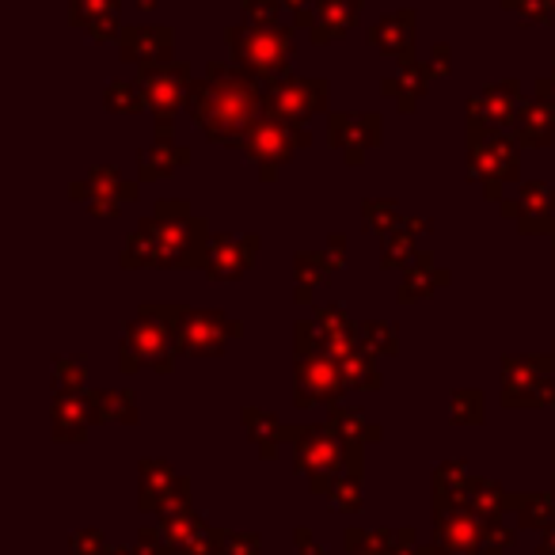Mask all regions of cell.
Segmentation results:
<instances>
[{
	"mask_svg": "<svg viewBox=\"0 0 555 555\" xmlns=\"http://www.w3.org/2000/svg\"><path fill=\"white\" fill-rule=\"evenodd\" d=\"M186 111H191V118L202 126V133L209 141L240 149L247 133H251V126L267 115L262 111V80H255L240 65L209 62L206 77L191 85Z\"/></svg>",
	"mask_w": 555,
	"mask_h": 555,
	"instance_id": "obj_1",
	"label": "cell"
},
{
	"mask_svg": "<svg viewBox=\"0 0 555 555\" xmlns=\"http://www.w3.org/2000/svg\"><path fill=\"white\" fill-rule=\"evenodd\" d=\"M149 224V236L156 247V267L176 270V267H202L209 244V224L191 214L183 198H164L156 202L153 217H141Z\"/></svg>",
	"mask_w": 555,
	"mask_h": 555,
	"instance_id": "obj_2",
	"label": "cell"
},
{
	"mask_svg": "<svg viewBox=\"0 0 555 555\" xmlns=\"http://www.w3.org/2000/svg\"><path fill=\"white\" fill-rule=\"evenodd\" d=\"M145 312L160 317L171 327V339H176L179 354L191 358H217L224 354L232 339H236L244 327L232 317L217 309H191V305H141Z\"/></svg>",
	"mask_w": 555,
	"mask_h": 555,
	"instance_id": "obj_3",
	"label": "cell"
},
{
	"mask_svg": "<svg viewBox=\"0 0 555 555\" xmlns=\"http://www.w3.org/2000/svg\"><path fill=\"white\" fill-rule=\"evenodd\" d=\"M286 441H294V468L309 479L317 494H332L343 472L362 476V461L350 456L332 426H286Z\"/></svg>",
	"mask_w": 555,
	"mask_h": 555,
	"instance_id": "obj_4",
	"label": "cell"
},
{
	"mask_svg": "<svg viewBox=\"0 0 555 555\" xmlns=\"http://www.w3.org/2000/svg\"><path fill=\"white\" fill-rule=\"evenodd\" d=\"M294 31L297 27L274 24V27H229V50L232 65L251 73L255 80L270 85V80L286 77L289 57H294Z\"/></svg>",
	"mask_w": 555,
	"mask_h": 555,
	"instance_id": "obj_5",
	"label": "cell"
},
{
	"mask_svg": "<svg viewBox=\"0 0 555 555\" xmlns=\"http://www.w3.org/2000/svg\"><path fill=\"white\" fill-rule=\"evenodd\" d=\"M468 176L483 186L491 202H506L502 191L517 183L521 176V156L517 141L506 130H487V126H468Z\"/></svg>",
	"mask_w": 555,
	"mask_h": 555,
	"instance_id": "obj_6",
	"label": "cell"
},
{
	"mask_svg": "<svg viewBox=\"0 0 555 555\" xmlns=\"http://www.w3.org/2000/svg\"><path fill=\"white\" fill-rule=\"evenodd\" d=\"M176 339H171V327L160 317L141 309L130 324L122 327V343H118V365L126 373L156 370L171 373L176 370Z\"/></svg>",
	"mask_w": 555,
	"mask_h": 555,
	"instance_id": "obj_7",
	"label": "cell"
},
{
	"mask_svg": "<svg viewBox=\"0 0 555 555\" xmlns=\"http://www.w3.org/2000/svg\"><path fill=\"white\" fill-rule=\"evenodd\" d=\"M138 85L145 95V107L156 115V141H171V118L191 103V65L186 62H164L138 69Z\"/></svg>",
	"mask_w": 555,
	"mask_h": 555,
	"instance_id": "obj_8",
	"label": "cell"
},
{
	"mask_svg": "<svg viewBox=\"0 0 555 555\" xmlns=\"http://www.w3.org/2000/svg\"><path fill=\"white\" fill-rule=\"evenodd\" d=\"M332 100V85L320 77H278L262 85V111L267 118L289 126H309V118L324 115Z\"/></svg>",
	"mask_w": 555,
	"mask_h": 555,
	"instance_id": "obj_9",
	"label": "cell"
},
{
	"mask_svg": "<svg viewBox=\"0 0 555 555\" xmlns=\"http://www.w3.org/2000/svg\"><path fill=\"white\" fill-rule=\"evenodd\" d=\"M555 354L502 358V403L506 408H555Z\"/></svg>",
	"mask_w": 555,
	"mask_h": 555,
	"instance_id": "obj_10",
	"label": "cell"
},
{
	"mask_svg": "<svg viewBox=\"0 0 555 555\" xmlns=\"http://www.w3.org/2000/svg\"><path fill=\"white\" fill-rule=\"evenodd\" d=\"M312 145V133L309 126H289V122H278V118L262 115L259 122L251 126V133L244 138V156L251 164H259V179L270 183L278 176V168L286 160H294L301 149Z\"/></svg>",
	"mask_w": 555,
	"mask_h": 555,
	"instance_id": "obj_11",
	"label": "cell"
},
{
	"mask_svg": "<svg viewBox=\"0 0 555 555\" xmlns=\"http://www.w3.org/2000/svg\"><path fill=\"white\" fill-rule=\"evenodd\" d=\"M141 483H138V506L145 514H176V509L191 506V479L179 476L168 461H141Z\"/></svg>",
	"mask_w": 555,
	"mask_h": 555,
	"instance_id": "obj_12",
	"label": "cell"
},
{
	"mask_svg": "<svg viewBox=\"0 0 555 555\" xmlns=\"http://www.w3.org/2000/svg\"><path fill=\"white\" fill-rule=\"evenodd\" d=\"M385 118L377 111H339L327 115V141L332 149H339L347 164H362L370 149H377L385 141Z\"/></svg>",
	"mask_w": 555,
	"mask_h": 555,
	"instance_id": "obj_13",
	"label": "cell"
},
{
	"mask_svg": "<svg viewBox=\"0 0 555 555\" xmlns=\"http://www.w3.org/2000/svg\"><path fill=\"white\" fill-rule=\"evenodd\" d=\"M73 198L85 202V209L92 217H100V221H111V217H118V209H122V202H133L138 198V183H130V179H122L115 168H107V164H100V168L88 171V179H80V183H73Z\"/></svg>",
	"mask_w": 555,
	"mask_h": 555,
	"instance_id": "obj_14",
	"label": "cell"
},
{
	"mask_svg": "<svg viewBox=\"0 0 555 555\" xmlns=\"http://www.w3.org/2000/svg\"><path fill=\"white\" fill-rule=\"evenodd\" d=\"M262 240L255 232L247 236H236V232H214L206 244V259H202V270H206L209 282H236L247 270L255 267V255H259Z\"/></svg>",
	"mask_w": 555,
	"mask_h": 555,
	"instance_id": "obj_15",
	"label": "cell"
},
{
	"mask_svg": "<svg viewBox=\"0 0 555 555\" xmlns=\"http://www.w3.org/2000/svg\"><path fill=\"white\" fill-rule=\"evenodd\" d=\"M525 107V88L521 80H499V85L483 88L476 100L468 103V126H487V130H514L517 115Z\"/></svg>",
	"mask_w": 555,
	"mask_h": 555,
	"instance_id": "obj_16",
	"label": "cell"
},
{
	"mask_svg": "<svg viewBox=\"0 0 555 555\" xmlns=\"http://www.w3.org/2000/svg\"><path fill=\"white\" fill-rule=\"evenodd\" d=\"M343 370L332 354H309L297 358V380L294 396L297 408H312V403H335L343 396Z\"/></svg>",
	"mask_w": 555,
	"mask_h": 555,
	"instance_id": "obj_17",
	"label": "cell"
},
{
	"mask_svg": "<svg viewBox=\"0 0 555 555\" xmlns=\"http://www.w3.org/2000/svg\"><path fill=\"white\" fill-rule=\"evenodd\" d=\"M354 20H358V0H312L309 9L294 12V27L297 31L305 27L317 47L347 39Z\"/></svg>",
	"mask_w": 555,
	"mask_h": 555,
	"instance_id": "obj_18",
	"label": "cell"
},
{
	"mask_svg": "<svg viewBox=\"0 0 555 555\" xmlns=\"http://www.w3.org/2000/svg\"><path fill=\"white\" fill-rule=\"evenodd\" d=\"M517 145L547 149L555 141V77L537 80V95H529L514 122Z\"/></svg>",
	"mask_w": 555,
	"mask_h": 555,
	"instance_id": "obj_19",
	"label": "cell"
},
{
	"mask_svg": "<svg viewBox=\"0 0 555 555\" xmlns=\"http://www.w3.org/2000/svg\"><path fill=\"white\" fill-rule=\"evenodd\" d=\"M502 214L509 221H517V229L525 236H544V232H555V194L547 183H525L517 191V198L499 202Z\"/></svg>",
	"mask_w": 555,
	"mask_h": 555,
	"instance_id": "obj_20",
	"label": "cell"
},
{
	"mask_svg": "<svg viewBox=\"0 0 555 555\" xmlns=\"http://www.w3.org/2000/svg\"><path fill=\"white\" fill-rule=\"evenodd\" d=\"M118 54L122 62L138 65V69H149V65H164L171 62V47H176V35L171 27H149V24H133L118 31Z\"/></svg>",
	"mask_w": 555,
	"mask_h": 555,
	"instance_id": "obj_21",
	"label": "cell"
},
{
	"mask_svg": "<svg viewBox=\"0 0 555 555\" xmlns=\"http://www.w3.org/2000/svg\"><path fill=\"white\" fill-rule=\"evenodd\" d=\"M434 537L446 547V555H479L483 544V521L468 506L434 509Z\"/></svg>",
	"mask_w": 555,
	"mask_h": 555,
	"instance_id": "obj_22",
	"label": "cell"
},
{
	"mask_svg": "<svg viewBox=\"0 0 555 555\" xmlns=\"http://www.w3.org/2000/svg\"><path fill=\"white\" fill-rule=\"evenodd\" d=\"M370 42H373V50H380L385 57L411 62V54H415V12L400 9V12L380 16L377 24L370 27Z\"/></svg>",
	"mask_w": 555,
	"mask_h": 555,
	"instance_id": "obj_23",
	"label": "cell"
},
{
	"mask_svg": "<svg viewBox=\"0 0 555 555\" xmlns=\"http://www.w3.org/2000/svg\"><path fill=\"white\" fill-rule=\"evenodd\" d=\"M50 418H54V438L57 441H85L88 430H92L100 418H95V408H92V396L85 392H73V396H54V411H50Z\"/></svg>",
	"mask_w": 555,
	"mask_h": 555,
	"instance_id": "obj_24",
	"label": "cell"
},
{
	"mask_svg": "<svg viewBox=\"0 0 555 555\" xmlns=\"http://www.w3.org/2000/svg\"><path fill=\"white\" fill-rule=\"evenodd\" d=\"M430 77L434 69L423 62H403L400 69H396V77H385L380 80V92L388 95V100H396V107L403 111V115H411V111L418 107V100L426 95V88H430Z\"/></svg>",
	"mask_w": 555,
	"mask_h": 555,
	"instance_id": "obj_25",
	"label": "cell"
},
{
	"mask_svg": "<svg viewBox=\"0 0 555 555\" xmlns=\"http://www.w3.org/2000/svg\"><path fill=\"white\" fill-rule=\"evenodd\" d=\"M317 320H320V332H324V350L335 358V362H343V358H350L354 350H362L358 327L350 324L347 309H343L339 301H327L324 309L317 312Z\"/></svg>",
	"mask_w": 555,
	"mask_h": 555,
	"instance_id": "obj_26",
	"label": "cell"
},
{
	"mask_svg": "<svg viewBox=\"0 0 555 555\" xmlns=\"http://www.w3.org/2000/svg\"><path fill=\"white\" fill-rule=\"evenodd\" d=\"M449 270L438 267V259H434L430 251H418V259L411 262L408 270H403L400 278V301L403 305H415V301H426V297L434 294V289L449 286Z\"/></svg>",
	"mask_w": 555,
	"mask_h": 555,
	"instance_id": "obj_27",
	"label": "cell"
},
{
	"mask_svg": "<svg viewBox=\"0 0 555 555\" xmlns=\"http://www.w3.org/2000/svg\"><path fill=\"white\" fill-rule=\"evenodd\" d=\"M191 164V149L176 145V141H153L149 149H141L138 156V179L141 183H156V179L176 176L179 168Z\"/></svg>",
	"mask_w": 555,
	"mask_h": 555,
	"instance_id": "obj_28",
	"label": "cell"
},
{
	"mask_svg": "<svg viewBox=\"0 0 555 555\" xmlns=\"http://www.w3.org/2000/svg\"><path fill=\"white\" fill-rule=\"evenodd\" d=\"M73 24L95 42H118V0H73Z\"/></svg>",
	"mask_w": 555,
	"mask_h": 555,
	"instance_id": "obj_29",
	"label": "cell"
},
{
	"mask_svg": "<svg viewBox=\"0 0 555 555\" xmlns=\"http://www.w3.org/2000/svg\"><path fill=\"white\" fill-rule=\"evenodd\" d=\"M327 426H332L335 438H339L343 446L350 449V456H358V461H362V449H365V446L380 441V426L365 423V415H358V411L343 408V403H332V415H327Z\"/></svg>",
	"mask_w": 555,
	"mask_h": 555,
	"instance_id": "obj_30",
	"label": "cell"
},
{
	"mask_svg": "<svg viewBox=\"0 0 555 555\" xmlns=\"http://www.w3.org/2000/svg\"><path fill=\"white\" fill-rule=\"evenodd\" d=\"M468 494H472V476L464 468V461H449L434 472V509L468 506Z\"/></svg>",
	"mask_w": 555,
	"mask_h": 555,
	"instance_id": "obj_31",
	"label": "cell"
},
{
	"mask_svg": "<svg viewBox=\"0 0 555 555\" xmlns=\"http://www.w3.org/2000/svg\"><path fill=\"white\" fill-rule=\"evenodd\" d=\"M240 418H244V430H247V438H251V446L259 449V456H274L278 441L286 438V426L278 423L270 411H259V408H247Z\"/></svg>",
	"mask_w": 555,
	"mask_h": 555,
	"instance_id": "obj_32",
	"label": "cell"
},
{
	"mask_svg": "<svg viewBox=\"0 0 555 555\" xmlns=\"http://www.w3.org/2000/svg\"><path fill=\"white\" fill-rule=\"evenodd\" d=\"M509 514L521 529H552L555 525V499L552 494H509Z\"/></svg>",
	"mask_w": 555,
	"mask_h": 555,
	"instance_id": "obj_33",
	"label": "cell"
},
{
	"mask_svg": "<svg viewBox=\"0 0 555 555\" xmlns=\"http://www.w3.org/2000/svg\"><path fill=\"white\" fill-rule=\"evenodd\" d=\"M92 408H95V418L100 423H118V426H133L138 423V400L133 392H118V388H100L92 392Z\"/></svg>",
	"mask_w": 555,
	"mask_h": 555,
	"instance_id": "obj_34",
	"label": "cell"
},
{
	"mask_svg": "<svg viewBox=\"0 0 555 555\" xmlns=\"http://www.w3.org/2000/svg\"><path fill=\"white\" fill-rule=\"evenodd\" d=\"M294 274H297V289H294V301L297 305H309L312 301V289L332 274V262L327 255L320 251H297L294 255Z\"/></svg>",
	"mask_w": 555,
	"mask_h": 555,
	"instance_id": "obj_35",
	"label": "cell"
},
{
	"mask_svg": "<svg viewBox=\"0 0 555 555\" xmlns=\"http://www.w3.org/2000/svg\"><path fill=\"white\" fill-rule=\"evenodd\" d=\"M468 509L479 517V521H499V517L509 509V494L502 491L494 479H472Z\"/></svg>",
	"mask_w": 555,
	"mask_h": 555,
	"instance_id": "obj_36",
	"label": "cell"
},
{
	"mask_svg": "<svg viewBox=\"0 0 555 555\" xmlns=\"http://www.w3.org/2000/svg\"><path fill=\"white\" fill-rule=\"evenodd\" d=\"M339 370H343V385L347 388H358V392H377L380 388L377 358H373L370 350H354L350 358H343Z\"/></svg>",
	"mask_w": 555,
	"mask_h": 555,
	"instance_id": "obj_37",
	"label": "cell"
},
{
	"mask_svg": "<svg viewBox=\"0 0 555 555\" xmlns=\"http://www.w3.org/2000/svg\"><path fill=\"white\" fill-rule=\"evenodd\" d=\"M358 339H362V350H370L373 358L400 354V327L388 324V320H365V324H358Z\"/></svg>",
	"mask_w": 555,
	"mask_h": 555,
	"instance_id": "obj_38",
	"label": "cell"
},
{
	"mask_svg": "<svg viewBox=\"0 0 555 555\" xmlns=\"http://www.w3.org/2000/svg\"><path fill=\"white\" fill-rule=\"evenodd\" d=\"M160 529L168 532V540L176 544V552H186V547H191L194 540H198L202 532L209 529V525L202 521V517L194 514L191 506H183V509H176V514H164Z\"/></svg>",
	"mask_w": 555,
	"mask_h": 555,
	"instance_id": "obj_39",
	"label": "cell"
},
{
	"mask_svg": "<svg viewBox=\"0 0 555 555\" xmlns=\"http://www.w3.org/2000/svg\"><path fill=\"white\" fill-rule=\"evenodd\" d=\"M380 267L385 270H408L411 262L418 259V247H415V232L411 229H396L392 236L380 240Z\"/></svg>",
	"mask_w": 555,
	"mask_h": 555,
	"instance_id": "obj_40",
	"label": "cell"
},
{
	"mask_svg": "<svg viewBox=\"0 0 555 555\" xmlns=\"http://www.w3.org/2000/svg\"><path fill=\"white\" fill-rule=\"evenodd\" d=\"M103 107H107L111 115H141V111H145L141 85H133V80H111V85L103 88Z\"/></svg>",
	"mask_w": 555,
	"mask_h": 555,
	"instance_id": "obj_41",
	"label": "cell"
},
{
	"mask_svg": "<svg viewBox=\"0 0 555 555\" xmlns=\"http://www.w3.org/2000/svg\"><path fill=\"white\" fill-rule=\"evenodd\" d=\"M362 221H365V229L377 232V236L385 240L400 229L403 217H400V206H396L392 198H370V202H362Z\"/></svg>",
	"mask_w": 555,
	"mask_h": 555,
	"instance_id": "obj_42",
	"label": "cell"
},
{
	"mask_svg": "<svg viewBox=\"0 0 555 555\" xmlns=\"http://www.w3.org/2000/svg\"><path fill=\"white\" fill-rule=\"evenodd\" d=\"M122 267L130 270H141V267H156V247H153V236H149V224L138 221V229L130 232L122 247Z\"/></svg>",
	"mask_w": 555,
	"mask_h": 555,
	"instance_id": "obj_43",
	"label": "cell"
},
{
	"mask_svg": "<svg viewBox=\"0 0 555 555\" xmlns=\"http://www.w3.org/2000/svg\"><path fill=\"white\" fill-rule=\"evenodd\" d=\"M487 415V400L479 388H461V392H453V408H449V418H453L456 426H479Z\"/></svg>",
	"mask_w": 555,
	"mask_h": 555,
	"instance_id": "obj_44",
	"label": "cell"
},
{
	"mask_svg": "<svg viewBox=\"0 0 555 555\" xmlns=\"http://www.w3.org/2000/svg\"><path fill=\"white\" fill-rule=\"evenodd\" d=\"M88 380L85 358H54V396L80 392Z\"/></svg>",
	"mask_w": 555,
	"mask_h": 555,
	"instance_id": "obj_45",
	"label": "cell"
},
{
	"mask_svg": "<svg viewBox=\"0 0 555 555\" xmlns=\"http://www.w3.org/2000/svg\"><path fill=\"white\" fill-rule=\"evenodd\" d=\"M332 502L343 514H358V509H362V476H358V472H343L332 487Z\"/></svg>",
	"mask_w": 555,
	"mask_h": 555,
	"instance_id": "obj_46",
	"label": "cell"
},
{
	"mask_svg": "<svg viewBox=\"0 0 555 555\" xmlns=\"http://www.w3.org/2000/svg\"><path fill=\"white\" fill-rule=\"evenodd\" d=\"M286 9V0H244V24L247 27H274Z\"/></svg>",
	"mask_w": 555,
	"mask_h": 555,
	"instance_id": "obj_47",
	"label": "cell"
},
{
	"mask_svg": "<svg viewBox=\"0 0 555 555\" xmlns=\"http://www.w3.org/2000/svg\"><path fill=\"white\" fill-rule=\"evenodd\" d=\"M525 24H555V0H502Z\"/></svg>",
	"mask_w": 555,
	"mask_h": 555,
	"instance_id": "obj_48",
	"label": "cell"
},
{
	"mask_svg": "<svg viewBox=\"0 0 555 555\" xmlns=\"http://www.w3.org/2000/svg\"><path fill=\"white\" fill-rule=\"evenodd\" d=\"M294 335H297V358L327 354V350H324V332H320V320H297Z\"/></svg>",
	"mask_w": 555,
	"mask_h": 555,
	"instance_id": "obj_49",
	"label": "cell"
},
{
	"mask_svg": "<svg viewBox=\"0 0 555 555\" xmlns=\"http://www.w3.org/2000/svg\"><path fill=\"white\" fill-rule=\"evenodd\" d=\"M514 540V525L509 521H483V544H479V555H502Z\"/></svg>",
	"mask_w": 555,
	"mask_h": 555,
	"instance_id": "obj_50",
	"label": "cell"
},
{
	"mask_svg": "<svg viewBox=\"0 0 555 555\" xmlns=\"http://www.w3.org/2000/svg\"><path fill=\"white\" fill-rule=\"evenodd\" d=\"M138 547L145 555H176V544H171L168 532H164L160 525H156V529L153 525H145V529L138 532Z\"/></svg>",
	"mask_w": 555,
	"mask_h": 555,
	"instance_id": "obj_51",
	"label": "cell"
},
{
	"mask_svg": "<svg viewBox=\"0 0 555 555\" xmlns=\"http://www.w3.org/2000/svg\"><path fill=\"white\" fill-rule=\"evenodd\" d=\"M69 552L73 555H107L111 547L103 544V532L100 529H77L69 540Z\"/></svg>",
	"mask_w": 555,
	"mask_h": 555,
	"instance_id": "obj_52",
	"label": "cell"
},
{
	"mask_svg": "<svg viewBox=\"0 0 555 555\" xmlns=\"http://www.w3.org/2000/svg\"><path fill=\"white\" fill-rule=\"evenodd\" d=\"M327 262H332V270H343L347 267V236L343 232H335L332 240H327Z\"/></svg>",
	"mask_w": 555,
	"mask_h": 555,
	"instance_id": "obj_53",
	"label": "cell"
},
{
	"mask_svg": "<svg viewBox=\"0 0 555 555\" xmlns=\"http://www.w3.org/2000/svg\"><path fill=\"white\" fill-rule=\"evenodd\" d=\"M388 555H418L415 529H400V532H396V544H392V552H388Z\"/></svg>",
	"mask_w": 555,
	"mask_h": 555,
	"instance_id": "obj_54",
	"label": "cell"
},
{
	"mask_svg": "<svg viewBox=\"0 0 555 555\" xmlns=\"http://www.w3.org/2000/svg\"><path fill=\"white\" fill-rule=\"evenodd\" d=\"M434 69V77H446L449 73V47L446 42H438V47L430 50V62H426Z\"/></svg>",
	"mask_w": 555,
	"mask_h": 555,
	"instance_id": "obj_55",
	"label": "cell"
},
{
	"mask_svg": "<svg viewBox=\"0 0 555 555\" xmlns=\"http://www.w3.org/2000/svg\"><path fill=\"white\" fill-rule=\"evenodd\" d=\"M294 544H297V555H324V552H320L317 540H312L309 529H297L294 532Z\"/></svg>",
	"mask_w": 555,
	"mask_h": 555,
	"instance_id": "obj_56",
	"label": "cell"
},
{
	"mask_svg": "<svg viewBox=\"0 0 555 555\" xmlns=\"http://www.w3.org/2000/svg\"><path fill=\"white\" fill-rule=\"evenodd\" d=\"M537 555H555V525H552V529H544V540H540Z\"/></svg>",
	"mask_w": 555,
	"mask_h": 555,
	"instance_id": "obj_57",
	"label": "cell"
},
{
	"mask_svg": "<svg viewBox=\"0 0 555 555\" xmlns=\"http://www.w3.org/2000/svg\"><path fill=\"white\" fill-rule=\"evenodd\" d=\"M107 555H145V552H141V547H111Z\"/></svg>",
	"mask_w": 555,
	"mask_h": 555,
	"instance_id": "obj_58",
	"label": "cell"
},
{
	"mask_svg": "<svg viewBox=\"0 0 555 555\" xmlns=\"http://www.w3.org/2000/svg\"><path fill=\"white\" fill-rule=\"evenodd\" d=\"M138 9H145V12H153V9H156V0H138Z\"/></svg>",
	"mask_w": 555,
	"mask_h": 555,
	"instance_id": "obj_59",
	"label": "cell"
},
{
	"mask_svg": "<svg viewBox=\"0 0 555 555\" xmlns=\"http://www.w3.org/2000/svg\"><path fill=\"white\" fill-rule=\"evenodd\" d=\"M552 65H555V62H552ZM552 77H555V69H552Z\"/></svg>",
	"mask_w": 555,
	"mask_h": 555,
	"instance_id": "obj_60",
	"label": "cell"
},
{
	"mask_svg": "<svg viewBox=\"0 0 555 555\" xmlns=\"http://www.w3.org/2000/svg\"><path fill=\"white\" fill-rule=\"evenodd\" d=\"M552 456H555V449H552Z\"/></svg>",
	"mask_w": 555,
	"mask_h": 555,
	"instance_id": "obj_61",
	"label": "cell"
},
{
	"mask_svg": "<svg viewBox=\"0 0 555 555\" xmlns=\"http://www.w3.org/2000/svg\"><path fill=\"white\" fill-rule=\"evenodd\" d=\"M552 236H555V232H552Z\"/></svg>",
	"mask_w": 555,
	"mask_h": 555,
	"instance_id": "obj_62",
	"label": "cell"
}]
</instances>
